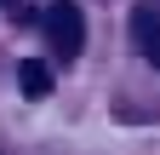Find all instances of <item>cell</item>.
Wrapping results in <instances>:
<instances>
[{"mask_svg": "<svg viewBox=\"0 0 160 155\" xmlns=\"http://www.w3.org/2000/svg\"><path fill=\"white\" fill-rule=\"evenodd\" d=\"M46 40H52V57H80V46H86V17H80L74 0H52L46 6Z\"/></svg>", "mask_w": 160, "mask_h": 155, "instance_id": "1", "label": "cell"}, {"mask_svg": "<svg viewBox=\"0 0 160 155\" xmlns=\"http://www.w3.org/2000/svg\"><path fill=\"white\" fill-rule=\"evenodd\" d=\"M17 86H23V98H46V92H52V69L40 63V57H23V69H17Z\"/></svg>", "mask_w": 160, "mask_h": 155, "instance_id": "3", "label": "cell"}, {"mask_svg": "<svg viewBox=\"0 0 160 155\" xmlns=\"http://www.w3.org/2000/svg\"><path fill=\"white\" fill-rule=\"evenodd\" d=\"M132 40L143 46V57L160 69V12H132Z\"/></svg>", "mask_w": 160, "mask_h": 155, "instance_id": "2", "label": "cell"}]
</instances>
